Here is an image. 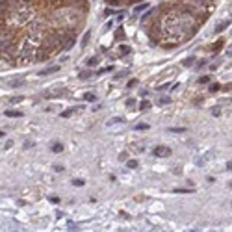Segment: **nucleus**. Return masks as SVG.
<instances>
[{"mask_svg":"<svg viewBox=\"0 0 232 232\" xmlns=\"http://www.w3.org/2000/svg\"><path fill=\"white\" fill-rule=\"evenodd\" d=\"M152 154H154V156H160V158H165V156H169V154H173V152H171L169 147H165V145H158V147H154Z\"/></svg>","mask_w":232,"mask_h":232,"instance_id":"f257e3e1","label":"nucleus"},{"mask_svg":"<svg viewBox=\"0 0 232 232\" xmlns=\"http://www.w3.org/2000/svg\"><path fill=\"white\" fill-rule=\"evenodd\" d=\"M52 56V52H48L47 48L43 47V48H37L36 50V56H33V60H37V61H45V60H48Z\"/></svg>","mask_w":232,"mask_h":232,"instance_id":"f03ea898","label":"nucleus"},{"mask_svg":"<svg viewBox=\"0 0 232 232\" xmlns=\"http://www.w3.org/2000/svg\"><path fill=\"white\" fill-rule=\"evenodd\" d=\"M58 71H60V65H54V67H47V69H43V71H39V74H41V76H45V74L58 73Z\"/></svg>","mask_w":232,"mask_h":232,"instance_id":"7ed1b4c3","label":"nucleus"},{"mask_svg":"<svg viewBox=\"0 0 232 232\" xmlns=\"http://www.w3.org/2000/svg\"><path fill=\"white\" fill-rule=\"evenodd\" d=\"M228 26H230V20H223V23H219L215 26V33H221L225 28H228Z\"/></svg>","mask_w":232,"mask_h":232,"instance_id":"20e7f679","label":"nucleus"},{"mask_svg":"<svg viewBox=\"0 0 232 232\" xmlns=\"http://www.w3.org/2000/svg\"><path fill=\"white\" fill-rule=\"evenodd\" d=\"M4 113L6 117H23V111H17V110H6Z\"/></svg>","mask_w":232,"mask_h":232,"instance_id":"39448f33","label":"nucleus"},{"mask_svg":"<svg viewBox=\"0 0 232 232\" xmlns=\"http://www.w3.org/2000/svg\"><path fill=\"white\" fill-rule=\"evenodd\" d=\"M115 41H124V30H123V26L117 28V32H115Z\"/></svg>","mask_w":232,"mask_h":232,"instance_id":"423d86ee","label":"nucleus"},{"mask_svg":"<svg viewBox=\"0 0 232 232\" xmlns=\"http://www.w3.org/2000/svg\"><path fill=\"white\" fill-rule=\"evenodd\" d=\"M169 102H171V97H167V95L158 97V104H160V106H165V104H169Z\"/></svg>","mask_w":232,"mask_h":232,"instance_id":"0eeeda50","label":"nucleus"},{"mask_svg":"<svg viewBox=\"0 0 232 232\" xmlns=\"http://www.w3.org/2000/svg\"><path fill=\"white\" fill-rule=\"evenodd\" d=\"M139 110H141V111H149L151 110V102L149 100H141V102H139Z\"/></svg>","mask_w":232,"mask_h":232,"instance_id":"6e6552de","label":"nucleus"},{"mask_svg":"<svg viewBox=\"0 0 232 232\" xmlns=\"http://www.w3.org/2000/svg\"><path fill=\"white\" fill-rule=\"evenodd\" d=\"M23 84H24V80H23V78H15L13 82H9V86H11V87H20Z\"/></svg>","mask_w":232,"mask_h":232,"instance_id":"1a4fd4ad","label":"nucleus"},{"mask_svg":"<svg viewBox=\"0 0 232 232\" xmlns=\"http://www.w3.org/2000/svg\"><path fill=\"white\" fill-rule=\"evenodd\" d=\"M91 76H93L91 71H82L80 73V80H87V78H91Z\"/></svg>","mask_w":232,"mask_h":232,"instance_id":"9d476101","label":"nucleus"},{"mask_svg":"<svg viewBox=\"0 0 232 232\" xmlns=\"http://www.w3.org/2000/svg\"><path fill=\"white\" fill-rule=\"evenodd\" d=\"M84 100H87V102H95V100H97V97H95L93 93H86V95H84Z\"/></svg>","mask_w":232,"mask_h":232,"instance_id":"9b49d317","label":"nucleus"},{"mask_svg":"<svg viewBox=\"0 0 232 232\" xmlns=\"http://www.w3.org/2000/svg\"><path fill=\"white\" fill-rule=\"evenodd\" d=\"M119 50H121V54H119V56H126V54H130L132 48H130V47H126V45H123L121 48H119Z\"/></svg>","mask_w":232,"mask_h":232,"instance_id":"f8f14e48","label":"nucleus"},{"mask_svg":"<svg viewBox=\"0 0 232 232\" xmlns=\"http://www.w3.org/2000/svg\"><path fill=\"white\" fill-rule=\"evenodd\" d=\"M193 63H195V58H193V56H189V58L184 60V65H186V67H191Z\"/></svg>","mask_w":232,"mask_h":232,"instance_id":"ddd939ff","label":"nucleus"},{"mask_svg":"<svg viewBox=\"0 0 232 232\" xmlns=\"http://www.w3.org/2000/svg\"><path fill=\"white\" fill-rule=\"evenodd\" d=\"M126 167H128V169H136V167H137V161H136V160H128V161H126Z\"/></svg>","mask_w":232,"mask_h":232,"instance_id":"4468645a","label":"nucleus"},{"mask_svg":"<svg viewBox=\"0 0 232 232\" xmlns=\"http://www.w3.org/2000/svg\"><path fill=\"white\" fill-rule=\"evenodd\" d=\"M97 63H98V58H97V56H93V58L87 60V65H89V67H95Z\"/></svg>","mask_w":232,"mask_h":232,"instance_id":"2eb2a0df","label":"nucleus"},{"mask_svg":"<svg viewBox=\"0 0 232 232\" xmlns=\"http://www.w3.org/2000/svg\"><path fill=\"white\" fill-rule=\"evenodd\" d=\"M89 36H91V32H86L84 33V39H82V47H86L89 43Z\"/></svg>","mask_w":232,"mask_h":232,"instance_id":"dca6fc26","label":"nucleus"},{"mask_svg":"<svg viewBox=\"0 0 232 232\" xmlns=\"http://www.w3.org/2000/svg\"><path fill=\"white\" fill-rule=\"evenodd\" d=\"M123 121H124L123 117H113V119H110V121H108V124H117V123H123Z\"/></svg>","mask_w":232,"mask_h":232,"instance_id":"f3484780","label":"nucleus"},{"mask_svg":"<svg viewBox=\"0 0 232 232\" xmlns=\"http://www.w3.org/2000/svg\"><path fill=\"white\" fill-rule=\"evenodd\" d=\"M52 151H54V152H61V151H63V145H61V143H54V145H52Z\"/></svg>","mask_w":232,"mask_h":232,"instance_id":"a211bd4d","label":"nucleus"},{"mask_svg":"<svg viewBox=\"0 0 232 232\" xmlns=\"http://www.w3.org/2000/svg\"><path fill=\"white\" fill-rule=\"evenodd\" d=\"M74 110H76V108H71V110H67V111H63V113H61V117H71V115L74 113Z\"/></svg>","mask_w":232,"mask_h":232,"instance_id":"6ab92c4d","label":"nucleus"},{"mask_svg":"<svg viewBox=\"0 0 232 232\" xmlns=\"http://www.w3.org/2000/svg\"><path fill=\"white\" fill-rule=\"evenodd\" d=\"M149 128V124L147 123H139V124H136V130H147Z\"/></svg>","mask_w":232,"mask_h":232,"instance_id":"aec40b11","label":"nucleus"},{"mask_svg":"<svg viewBox=\"0 0 232 232\" xmlns=\"http://www.w3.org/2000/svg\"><path fill=\"white\" fill-rule=\"evenodd\" d=\"M221 47H223V41H217V43H215V45L212 47V50H214V52H217V50H219Z\"/></svg>","mask_w":232,"mask_h":232,"instance_id":"412c9836","label":"nucleus"},{"mask_svg":"<svg viewBox=\"0 0 232 232\" xmlns=\"http://www.w3.org/2000/svg\"><path fill=\"white\" fill-rule=\"evenodd\" d=\"M123 76H128V71H121V73H117V74L113 76V78L117 80V78H123Z\"/></svg>","mask_w":232,"mask_h":232,"instance_id":"4be33fe9","label":"nucleus"},{"mask_svg":"<svg viewBox=\"0 0 232 232\" xmlns=\"http://www.w3.org/2000/svg\"><path fill=\"white\" fill-rule=\"evenodd\" d=\"M199 84H210V76H201V78H199Z\"/></svg>","mask_w":232,"mask_h":232,"instance_id":"5701e85b","label":"nucleus"},{"mask_svg":"<svg viewBox=\"0 0 232 232\" xmlns=\"http://www.w3.org/2000/svg\"><path fill=\"white\" fill-rule=\"evenodd\" d=\"M147 8H149V4H147V2H143L141 6H137V8H136V11H143V9H147Z\"/></svg>","mask_w":232,"mask_h":232,"instance_id":"b1692460","label":"nucleus"},{"mask_svg":"<svg viewBox=\"0 0 232 232\" xmlns=\"http://www.w3.org/2000/svg\"><path fill=\"white\" fill-rule=\"evenodd\" d=\"M126 106H128V108H134V106H136V100H134V98H128V100H126Z\"/></svg>","mask_w":232,"mask_h":232,"instance_id":"393cba45","label":"nucleus"},{"mask_svg":"<svg viewBox=\"0 0 232 232\" xmlns=\"http://www.w3.org/2000/svg\"><path fill=\"white\" fill-rule=\"evenodd\" d=\"M210 91H219V84H210Z\"/></svg>","mask_w":232,"mask_h":232,"instance_id":"a878e982","label":"nucleus"},{"mask_svg":"<svg viewBox=\"0 0 232 232\" xmlns=\"http://www.w3.org/2000/svg\"><path fill=\"white\" fill-rule=\"evenodd\" d=\"M175 191H177V193H191V191H193V189H184V188H182V189H180V188H178V189H175Z\"/></svg>","mask_w":232,"mask_h":232,"instance_id":"bb28decb","label":"nucleus"},{"mask_svg":"<svg viewBox=\"0 0 232 232\" xmlns=\"http://www.w3.org/2000/svg\"><path fill=\"white\" fill-rule=\"evenodd\" d=\"M152 13H154V11H152V9H151V11H147V13H145V15H143V17H141V20H147V19H149V17H151V15H152Z\"/></svg>","mask_w":232,"mask_h":232,"instance_id":"cd10ccee","label":"nucleus"},{"mask_svg":"<svg viewBox=\"0 0 232 232\" xmlns=\"http://www.w3.org/2000/svg\"><path fill=\"white\" fill-rule=\"evenodd\" d=\"M169 87H171V84H164V86H160L158 89H160V91H165V89H169Z\"/></svg>","mask_w":232,"mask_h":232,"instance_id":"c85d7f7f","label":"nucleus"},{"mask_svg":"<svg viewBox=\"0 0 232 232\" xmlns=\"http://www.w3.org/2000/svg\"><path fill=\"white\" fill-rule=\"evenodd\" d=\"M73 184L80 188V186H84V180H78V178H76V180H73Z\"/></svg>","mask_w":232,"mask_h":232,"instance_id":"c756f323","label":"nucleus"},{"mask_svg":"<svg viewBox=\"0 0 232 232\" xmlns=\"http://www.w3.org/2000/svg\"><path fill=\"white\" fill-rule=\"evenodd\" d=\"M20 100H23V97H13V98H11L13 104H17V102H20Z\"/></svg>","mask_w":232,"mask_h":232,"instance_id":"7c9ffc66","label":"nucleus"},{"mask_svg":"<svg viewBox=\"0 0 232 232\" xmlns=\"http://www.w3.org/2000/svg\"><path fill=\"white\" fill-rule=\"evenodd\" d=\"M108 71H111V67H106V69H100V71H98V74H104V73H108Z\"/></svg>","mask_w":232,"mask_h":232,"instance_id":"2f4dec72","label":"nucleus"},{"mask_svg":"<svg viewBox=\"0 0 232 232\" xmlns=\"http://www.w3.org/2000/svg\"><path fill=\"white\" fill-rule=\"evenodd\" d=\"M50 202H54V204H56V202H60V197H56V195L50 197Z\"/></svg>","mask_w":232,"mask_h":232,"instance_id":"473e14b6","label":"nucleus"},{"mask_svg":"<svg viewBox=\"0 0 232 232\" xmlns=\"http://www.w3.org/2000/svg\"><path fill=\"white\" fill-rule=\"evenodd\" d=\"M54 171H58V173H61V171H63V165H54Z\"/></svg>","mask_w":232,"mask_h":232,"instance_id":"72a5a7b5","label":"nucleus"},{"mask_svg":"<svg viewBox=\"0 0 232 232\" xmlns=\"http://www.w3.org/2000/svg\"><path fill=\"white\" fill-rule=\"evenodd\" d=\"M30 147H33V141H26L24 143V149H30Z\"/></svg>","mask_w":232,"mask_h":232,"instance_id":"f704fd0d","label":"nucleus"},{"mask_svg":"<svg viewBox=\"0 0 232 232\" xmlns=\"http://www.w3.org/2000/svg\"><path fill=\"white\" fill-rule=\"evenodd\" d=\"M169 132H184V128H169Z\"/></svg>","mask_w":232,"mask_h":232,"instance_id":"c9c22d12","label":"nucleus"},{"mask_svg":"<svg viewBox=\"0 0 232 232\" xmlns=\"http://www.w3.org/2000/svg\"><path fill=\"white\" fill-rule=\"evenodd\" d=\"M136 84H137L136 80H130V82H128V87H134V86H136Z\"/></svg>","mask_w":232,"mask_h":232,"instance_id":"e433bc0d","label":"nucleus"},{"mask_svg":"<svg viewBox=\"0 0 232 232\" xmlns=\"http://www.w3.org/2000/svg\"><path fill=\"white\" fill-rule=\"evenodd\" d=\"M227 167H228V169L232 171V160H230V161H228V164H227Z\"/></svg>","mask_w":232,"mask_h":232,"instance_id":"4c0bfd02","label":"nucleus"},{"mask_svg":"<svg viewBox=\"0 0 232 232\" xmlns=\"http://www.w3.org/2000/svg\"><path fill=\"white\" fill-rule=\"evenodd\" d=\"M0 137H4V132H0Z\"/></svg>","mask_w":232,"mask_h":232,"instance_id":"58836bf2","label":"nucleus"},{"mask_svg":"<svg viewBox=\"0 0 232 232\" xmlns=\"http://www.w3.org/2000/svg\"><path fill=\"white\" fill-rule=\"evenodd\" d=\"M228 54H230V56H232V48H230V52H228Z\"/></svg>","mask_w":232,"mask_h":232,"instance_id":"ea45409f","label":"nucleus"},{"mask_svg":"<svg viewBox=\"0 0 232 232\" xmlns=\"http://www.w3.org/2000/svg\"><path fill=\"white\" fill-rule=\"evenodd\" d=\"M0 56H2V50H0Z\"/></svg>","mask_w":232,"mask_h":232,"instance_id":"a19ab883","label":"nucleus"}]
</instances>
